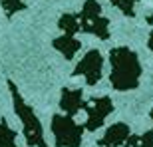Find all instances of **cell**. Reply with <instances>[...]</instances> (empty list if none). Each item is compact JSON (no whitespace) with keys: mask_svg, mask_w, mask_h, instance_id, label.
Wrapping results in <instances>:
<instances>
[{"mask_svg":"<svg viewBox=\"0 0 153 147\" xmlns=\"http://www.w3.org/2000/svg\"><path fill=\"white\" fill-rule=\"evenodd\" d=\"M103 72V58L100 54V50H90L74 68V76H84L88 85H96L102 79Z\"/></svg>","mask_w":153,"mask_h":147,"instance_id":"5b68a950","label":"cell"},{"mask_svg":"<svg viewBox=\"0 0 153 147\" xmlns=\"http://www.w3.org/2000/svg\"><path fill=\"white\" fill-rule=\"evenodd\" d=\"M79 32L91 34L100 40H109V20L102 14V6L97 0H85L82 12L78 14Z\"/></svg>","mask_w":153,"mask_h":147,"instance_id":"3957f363","label":"cell"},{"mask_svg":"<svg viewBox=\"0 0 153 147\" xmlns=\"http://www.w3.org/2000/svg\"><path fill=\"white\" fill-rule=\"evenodd\" d=\"M52 46H54L66 60H74V56L79 52V48H82V42L76 40L74 34H64V36H58V38L52 42Z\"/></svg>","mask_w":153,"mask_h":147,"instance_id":"9c48e42d","label":"cell"},{"mask_svg":"<svg viewBox=\"0 0 153 147\" xmlns=\"http://www.w3.org/2000/svg\"><path fill=\"white\" fill-rule=\"evenodd\" d=\"M58 28L62 30L64 34H76V32H79L78 14H64V16L58 20Z\"/></svg>","mask_w":153,"mask_h":147,"instance_id":"8fae6325","label":"cell"},{"mask_svg":"<svg viewBox=\"0 0 153 147\" xmlns=\"http://www.w3.org/2000/svg\"><path fill=\"white\" fill-rule=\"evenodd\" d=\"M109 2H111L121 14L133 18V16H135V6H137L139 0H109Z\"/></svg>","mask_w":153,"mask_h":147,"instance_id":"7c38bea8","label":"cell"},{"mask_svg":"<svg viewBox=\"0 0 153 147\" xmlns=\"http://www.w3.org/2000/svg\"><path fill=\"white\" fill-rule=\"evenodd\" d=\"M149 115H151V119H153V109H151V113H149Z\"/></svg>","mask_w":153,"mask_h":147,"instance_id":"e0dca14e","label":"cell"},{"mask_svg":"<svg viewBox=\"0 0 153 147\" xmlns=\"http://www.w3.org/2000/svg\"><path fill=\"white\" fill-rule=\"evenodd\" d=\"M8 88H10V94H12L14 111H16V115L20 117V121H22L26 143H28L30 147H50L44 139V129H42L40 119L36 117V113L32 111V108L24 102V97L20 96V91L16 90V84H14V82H8Z\"/></svg>","mask_w":153,"mask_h":147,"instance_id":"7a4b0ae2","label":"cell"},{"mask_svg":"<svg viewBox=\"0 0 153 147\" xmlns=\"http://www.w3.org/2000/svg\"><path fill=\"white\" fill-rule=\"evenodd\" d=\"M109 82L115 91H131L139 88V79H141V64L135 52H131L125 46L114 48L109 52Z\"/></svg>","mask_w":153,"mask_h":147,"instance_id":"6da1fadb","label":"cell"},{"mask_svg":"<svg viewBox=\"0 0 153 147\" xmlns=\"http://www.w3.org/2000/svg\"><path fill=\"white\" fill-rule=\"evenodd\" d=\"M147 46H149V50H153V32L149 34V40H147Z\"/></svg>","mask_w":153,"mask_h":147,"instance_id":"9a60e30c","label":"cell"},{"mask_svg":"<svg viewBox=\"0 0 153 147\" xmlns=\"http://www.w3.org/2000/svg\"><path fill=\"white\" fill-rule=\"evenodd\" d=\"M147 24H153V14H149V16H147Z\"/></svg>","mask_w":153,"mask_h":147,"instance_id":"2e32d148","label":"cell"},{"mask_svg":"<svg viewBox=\"0 0 153 147\" xmlns=\"http://www.w3.org/2000/svg\"><path fill=\"white\" fill-rule=\"evenodd\" d=\"M0 4H2L4 14L8 18H12L16 12H20V10H26V2H24V0H0Z\"/></svg>","mask_w":153,"mask_h":147,"instance_id":"4fadbf2b","label":"cell"},{"mask_svg":"<svg viewBox=\"0 0 153 147\" xmlns=\"http://www.w3.org/2000/svg\"><path fill=\"white\" fill-rule=\"evenodd\" d=\"M129 135H131V129L127 123H114L111 127H108L103 137L97 139V145L100 147H123V143L127 141Z\"/></svg>","mask_w":153,"mask_h":147,"instance_id":"52a82bcc","label":"cell"},{"mask_svg":"<svg viewBox=\"0 0 153 147\" xmlns=\"http://www.w3.org/2000/svg\"><path fill=\"white\" fill-rule=\"evenodd\" d=\"M85 99H84V91L79 88H64L62 97H60V108L68 115H76L79 109H85Z\"/></svg>","mask_w":153,"mask_h":147,"instance_id":"ba28073f","label":"cell"},{"mask_svg":"<svg viewBox=\"0 0 153 147\" xmlns=\"http://www.w3.org/2000/svg\"><path fill=\"white\" fill-rule=\"evenodd\" d=\"M123 147H131V145H127V143H123Z\"/></svg>","mask_w":153,"mask_h":147,"instance_id":"ac0fdd59","label":"cell"},{"mask_svg":"<svg viewBox=\"0 0 153 147\" xmlns=\"http://www.w3.org/2000/svg\"><path fill=\"white\" fill-rule=\"evenodd\" d=\"M52 133H54V141L56 147H79L82 145V135H84V127L76 123L72 115H54L52 117Z\"/></svg>","mask_w":153,"mask_h":147,"instance_id":"277c9868","label":"cell"},{"mask_svg":"<svg viewBox=\"0 0 153 147\" xmlns=\"http://www.w3.org/2000/svg\"><path fill=\"white\" fill-rule=\"evenodd\" d=\"M85 113H88V121H85V129L88 131H97L103 125L105 117L109 113H114V102L111 97L102 96L94 97L85 103Z\"/></svg>","mask_w":153,"mask_h":147,"instance_id":"8992f818","label":"cell"},{"mask_svg":"<svg viewBox=\"0 0 153 147\" xmlns=\"http://www.w3.org/2000/svg\"><path fill=\"white\" fill-rule=\"evenodd\" d=\"M0 147H18L16 145V131L12 129L4 117L0 119Z\"/></svg>","mask_w":153,"mask_h":147,"instance_id":"30bf717a","label":"cell"},{"mask_svg":"<svg viewBox=\"0 0 153 147\" xmlns=\"http://www.w3.org/2000/svg\"><path fill=\"white\" fill-rule=\"evenodd\" d=\"M139 147H153V131H145L139 137Z\"/></svg>","mask_w":153,"mask_h":147,"instance_id":"5bb4252c","label":"cell"}]
</instances>
